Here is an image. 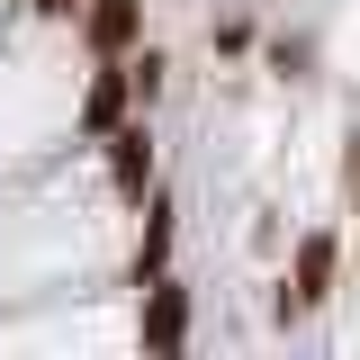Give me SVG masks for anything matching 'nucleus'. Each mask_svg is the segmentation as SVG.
I'll list each match as a JSON object with an SVG mask.
<instances>
[{
  "instance_id": "f03ea898",
  "label": "nucleus",
  "mask_w": 360,
  "mask_h": 360,
  "mask_svg": "<svg viewBox=\"0 0 360 360\" xmlns=\"http://www.w3.org/2000/svg\"><path fill=\"white\" fill-rule=\"evenodd\" d=\"M99 153H108L117 198H127V207H144V198H153V127H144V108H135L127 127H108V135H99Z\"/></svg>"
},
{
  "instance_id": "6e6552de",
  "label": "nucleus",
  "mask_w": 360,
  "mask_h": 360,
  "mask_svg": "<svg viewBox=\"0 0 360 360\" xmlns=\"http://www.w3.org/2000/svg\"><path fill=\"white\" fill-rule=\"evenodd\" d=\"M37 18H82V0H27Z\"/></svg>"
},
{
  "instance_id": "20e7f679",
  "label": "nucleus",
  "mask_w": 360,
  "mask_h": 360,
  "mask_svg": "<svg viewBox=\"0 0 360 360\" xmlns=\"http://www.w3.org/2000/svg\"><path fill=\"white\" fill-rule=\"evenodd\" d=\"M82 45L90 63H117L144 45V0H82Z\"/></svg>"
},
{
  "instance_id": "423d86ee",
  "label": "nucleus",
  "mask_w": 360,
  "mask_h": 360,
  "mask_svg": "<svg viewBox=\"0 0 360 360\" xmlns=\"http://www.w3.org/2000/svg\"><path fill=\"white\" fill-rule=\"evenodd\" d=\"M172 270V198H144V243H135V288Z\"/></svg>"
},
{
  "instance_id": "f257e3e1",
  "label": "nucleus",
  "mask_w": 360,
  "mask_h": 360,
  "mask_svg": "<svg viewBox=\"0 0 360 360\" xmlns=\"http://www.w3.org/2000/svg\"><path fill=\"white\" fill-rule=\"evenodd\" d=\"M333 262H342V243H333V225H315V234H297V252H288V288H279V324H297V315H315L324 297H333Z\"/></svg>"
},
{
  "instance_id": "7ed1b4c3",
  "label": "nucleus",
  "mask_w": 360,
  "mask_h": 360,
  "mask_svg": "<svg viewBox=\"0 0 360 360\" xmlns=\"http://www.w3.org/2000/svg\"><path fill=\"white\" fill-rule=\"evenodd\" d=\"M180 352H189V288L162 270V279H144V360H180Z\"/></svg>"
},
{
  "instance_id": "1a4fd4ad",
  "label": "nucleus",
  "mask_w": 360,
  "mask_h": 360,
  "mask_svg": "<svg viewBox=\"0 0 360 360\" xmlns=\"http://www.w3.org/2000/svg\"><path fill=\"white\" fill-rule=\"evenodd\" d=\"M352 198H360V180H352Z\"/></svg>"
},
{
  "instance_id": "0eeeda50",
  "label": "nucleus",
  "mask_w": 360,
  "mask_h": 360,
  "mask_svg": "<svg viewBox=\"0 0 360 360\" xmlns=\"http://www.w3.org/2000/svg\"><path fill=\"white\" fill-rule=\"evenodd\" d=\"M127 82H135V108H153V99H162V82H172V63H162L153 45H135V54H127Z\"/></svg>"
},
{
  "instance_id": "39448f33",
  "label": "nucleus",
  "mask_w": 360,
  "mask_h": 360,
  "mask_svg": "<svg viewBox=\"0 0 360 360\" xmlns=\"http://www.w3.org/2000/svg\"><path fill=\"white\" fill-rule=\"evenodd\" d=\"M127 117H135V82H127V54H117V63H99V72H90V90H82V135L99 144V135L127 127Z\"/></svg>"
}]
</instances>
